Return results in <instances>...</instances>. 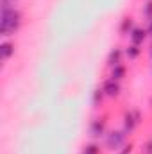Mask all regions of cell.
I'll return each mask as SVG.
<instances>
[{
    "label": "cell",
    "instance_id": "4fadbf2b",
    "mask_svg": "<svg viewBox=\"0 0 152 154\" xmlns=\"http://www.w3.org/2000/svg\"><path fill=\"white\" fill-rule=\"evenodd\" d=\"M81 154H100V145H99V143H95V142L86 143V145L82 147V152H81Z\"/></svg>",
    "mask_w": 152,
    "mask_h": 154
},
{
    "label": "cell",
    "instance_id": "e0dca14e",
    "mask_svg": "<svg viewBox=\"0 0 152 154\" xmlns=\"http://www.w3.org/2000/svg\"><path fill=\"white\" fill-rule=\"evenodd\" d=\"M147 32H149V36L152 38V18L149 20V23H147Z\"/></svg>",
    "mask_w": 152,
    "mask_h": 154
},
{
    "label": "cell",
    "instance_id": "277c9868",
    "mask_svg": "<svg viewBox=\"0 0 152 154\" xmlns=\"http://www.w3.org/2000/svg\"><path fill=\"white\" fill-rule=\"evenodd\" d=\"M88 131H90V136L95 138V140L104 138L106 133H108V120H106V116H97V118H93V120L90 122Z\"/></svg>",
    "mask_w": 152,
    "mask_h": 154
},
{
    "label": "cell",
    "instance_id": "9a60e30c",
    "mask_svg": "<svg viewBox=\"0 0 152 154\" xmlns=\"http://www.w3.org/2000/svg\"><path fill=\"white\" fill-rule=\"evenodd\" d=\"M141 154H152V136L143 142V145H141Z\"/></svg>",
    "mask_w": 152,
    "mask_h": 154
},
{
    "label": "cell",
    "instance_id": "30bf717a",
    "mask_svg": "<svg viewBox=\"0 0 152 154\" xmlns=\"http://www.w3.org/2000/svg\"><path fill=\"white\" fill-rule=\"evenodd\" d=\"M104 99H106V93H104L102 86H97V88L93 90V93H91V104H93V108H99V106H102Z\"/></svg>",
    "mask_w": 152,
    "mask_h": 154
},
{
    "label": "cell",
    "instance_id": "8992f818",
    "mask_svg": "<svg viewBox=\"0 0 152 154\" xmlns=\"http://www.w3.org/2000/svg\"><path fill=\"white\" fill-rule=\"evenodd\" d=\"M14 50H16L14 43L4 39V41L0 43V59H2V63H7V61L14 56Z\"/></svg>",
    "mask_w": 152,
    "mask_h": 154
},
{
    "label": "cell",
    "instance_id": "ba28073f",
    "mask_svg": "<svg viewBox=\"0 0 152 154\" xmlns=\"http://www.w3.org/2000/svg\"><path fill=\"white\" fill-rule=\"evenodd\" d=\"M123 56H125L123 48H120V47L111 48V52L108 54V66H109V68H113V66H116V65H120V63H122V59H123Z\"/></svg>",
    "mask_w": 152,
    "mask_h": 154
},
{
    "label": "cell",
    "instance_id": "8fae6325",
    "mask_svg": "<svg viewBox=\"0 0 152 154\" xmlns=\"http://www.w3.org/2000/svg\"><path fill=\"white\" fill-rule=\"evenodd\" d=\"M125 74H127V68H125V65H123V63H120V65H116V66L111 68L109 77L114 79V81H122V79L125 77Z\"/></svg>",
    "mask_w": 152,
    "mask_h": 154
},
{
    "label": "cell",
    "instance_id": "3957f363",
    "mask_svg": "<svg viewBox=\"0 0 152 154\" xmlns=\"http://www.w3.org/2000/svg\"><path fill=\"white\" fill-rule=\"evenodd\" d=\"M143 122V116H141V111L140 109H129L123 113V131L127 134H132L136 131V127Z\"/></svg>",
    "mask_w": 152,
    "mask_h": 154
},
{
    "label": "cell",
    "instance_id": "7a4b0ae2",
    "mask_svg": "<svg viewBox=\"0 0 152 154\" xmlns=\"http://www.w3.org/2000/svg\"><path fill=\"white\" fill-rule=\"evenodd\" d=\"M127 136H129V134H127L123 129H111V131L106 133V136H104L102 140H104V145H106L108 151L118 152V151L127 143Z\"/></svg>",
    "mask_w": 152,
    "mask_h": 154
},
{
    "label": "cell",
    "instance_id": "9c48e42d",
    "mask_svg": "<svg viewBox=\"0 0 152 154\" xmlns=\"http://www.w3.org/2000/svg\"><path fill=\"white\" fill-rule=\"evenodd\" d=\"M136 25H134V18H131V16H123L122 18V22H120V27H118V31H120V34L122 36H129L131 32H132V29H134Z\"/></svg>",
    "mask_w": 152,
    "mask_h": 154
},
{
    "label": "cell",
    "instance_id": "5bb4252c",
    "mask_svg": "<svg viewBox=\"0 0 152 154\" xmlns=\"http://www.w3.org/2000/svg\"><path fill=\"white\" fill-rule=\"evenodd\" d=\"M141 14H143V18H145L147 22L152 18V0H147V2H145V5L141 7Z\"/></svg>",
    "mask_w": 152,
    "mask_h": 154
},
{
    "label": "cell",
    "instance_id": "d6986e66",
    "mask_svg": "<svg viewBox=\"0 0 152 154\" xmlns=\"http://www.w3.org/2000/svg\"><path fill=\"white\" fill-rule=\"evenodd\" d=\"M9 2H13V4H16V2H18V0H9Z\"/></svg>",
    "mask_w": 152,
    "mask_h": 154
},
{
    "label": "cell",
    "instance_id": "52a82bcc",
    "mask_svg": "<svg viewBox=\"0 0 152 154\" xmlns=\"http://www.w3.org/2000/svg\"><path fill=\"white\" fill-rule=\"evenodd\" d=\"M147 38H149V32H147V29H143V27H138V25H136V27L132 29V32L129 34L131 43H132V45H140V47L145 43V39H147Z\"/></svg>",
    "mask_w": 152,
    "mask_h": 154
},
{
    "label": "cell",
    "instance_id": "6da1fadb",
    "mask_svg": "<svg viewBox=\"0 0 152 154\" xmlns=\"http://www.w3.org/2000/svg\"><path fill=\"white\" fill-rule=\"evenodd\" d=\"M23 25V13L9 0H0V36L9 38Z\"/></svg>",
    "mask_w": 152,
    "mask_h": 154
},
{
    "label": "cell",
    "instance_id": "2e32d148",
    "mask_svg": "<svg viewBox=\"0 0 152 154\" xmlns=\"http://www.w3.org/2000/svg\"><path fill=\"white\" fill-rule=\"evenodd\" d=\"M132 149H134V143H132V142H127L116 154H132Z\"/></svg>",
    "mask_w": 152,
    "mask_h": 154
},
{
    "label": "cell",
    "instance_id": "5b68a950",
    "mask_svg": "<svg viewBox=\"0 0 152 154\" xmlns=\"http://www.w3.org/2000/svg\"><path fill=\"white\" fill-rule=\"evenodd\" d=\"M102 90H104L106 97L116 99V97H120V93H122V84H120V81H114L111 77H108V79L102 82Z\"/></svg>",
    "mask_w": 152,
    "mask_h": 154
},
{
    "label": "cell",
    "instance_id": "7c38bea8",
    "mask_svg": "<svg viewBox=\"0 0 152 154\" xmlns=\"http://www.w3.org/2000/svg\"><path fill=\"white\" fill-rule=\"evenodd\" d=\"M123 52H125V56L129 57V61H136V59L141 56V48H140V45H132V43H131Z\"/></svg>",
    "mask_w": 152,
    "mask_h": 154
},
{
    "label": "cell",
    "instance_id": "ac0fdd59",
    "mask_svg": "<svg viewBox=\"0 0 152 154\" xmlns=\"http://www.w3.org/2000/svg\"><path fill=\"white\" fill-rule=\"evenodd\" d=\"M149 54H150V57H152V45H150V48H149Z\"/></svg>",
    "mask_w": 152,
    "mask_h": 154
}]
</instances>
